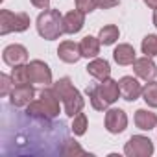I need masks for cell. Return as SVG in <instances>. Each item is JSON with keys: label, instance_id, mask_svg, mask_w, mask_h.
Masks as SVG:
<instances>
[{"label": "cell", "instance_id": "1", "mask_svg": "<svg viewBox=\"0 0 157 157\" xmlns=\"http://www.w3.org/2000/svg\"><path fill=\"white\" fill-rule=\"evenodd\" d=\"M89 100H91V105L93 109L96 111H107L111 104H115L122 94H120V83L117 80H107L96 83V85H91L85 89Z\"/></svg>", "mask_w": 157, "mask_h": 157}, {"label": "cell", "instance_id": "2", "mask_svg": "<svg viewBox=\"0 0 157 157\" xmlns=\"http://www.w3.org/2000/svg\"><path fill=\"white\" fill-rule=\"evenodd\" d=\"M56 94L59 96L61 104H63V109H65V115L67 117H76L78 113H82L83 107H85V100L82 96V93L78 91L72 83L70 78H59L56 83H52Z\"/></svg>", "mask_w": 157, "mask_h": 157}, {"label": "cell", "instance_id": "3", "mask_svg": "<svg viewBox=\"0 0 157 157\" xmlns=\"http://www.w3.org/2000/svg\"><path fill=\"white\" fill-rule=\"evenodd\" d=\"M35 26H37V33L46 41H56L65 33L63 15L57 10H44L43 13H39Z\"/></svg>", "mask_w": 157, "mask_h": 157}, {"label": "cell", "instance_id": "4", "mask_svg": "<svg viewBox=\"0 0 157 157\" xmlns=\"http://www.w3.org/2000/svg\"><path fill=\"white\" fill-rule=\"evenodd\" d=\"M32 21L30 15L26 13H13L10 10L0 11V35H8V33H21L30 28Z\"/></svg>", "mask_w": 157, "mask_h": 157}, {"label": "cell", "instance_id": "5", "mask_svg": "<svg viewBox=\"0 0 157 157\" xmlns=\"http://www.w3.org/2000/svg\"><path fill=\"white\" fill-rule=\"evenodd\" d=\"M124 153L128 157H150L153 153V142L150 137L133 135L124 144Z\"/></svg>", "mask_w": 157, "mask_h": 157}, {"label": "cell", "instance_id": "6", "mask_svg": "<svg viewBox=\"0 0 157 157\" xmlns=\"http://www.w3.org/2000/svg\"><path fill=\"white\" fill-rule=\"evenodd\" d=\"M28 74H30V82L32 83L43 85V87L52 85V70L41 59H33V61L28 63Z\"/></svg>", "mask_w": 157, "mask_h": 157}, {"label": "cell", "instance_id": "7", "mask_svg": "<svg viewBox=\"0 0 157 157\" xmlns=\"http://www.w3.org/2000/svg\"><path fill=\"white\" fill-rule=\"evenodd\" d=\"M128 128V115L120 107H111L105 111V129L113 135L126 131Z\"/></svg>", "mask_w": 157, "mask_h": 157}, {"label": "cell", "instance_id": "8", "mask_svg": "<svg viewBox=\"0 0 157 157\" xmlns=\"http://www.w3.org/2000/svg\"><path fill=\"white\" fill-rule=\"evenodd\" d=\"M33 96H35V89L32 83L15 85L13 91L10 93V102L13 107H26L33 102Z\"/></svg>", "mask_w": 157, "mask_h": 157}, {"label": "cell", "instance_id": "9", "mask_svg": "<svg viewBox=\"0 0 157 157\" xmlns=\"http://www.w3.org/2000/svg\"><path fill=\"white\" fill-rule=\"evenodd\" d=\"M118 83H120V94L126 102H135L139 96H142V85L139 83L137 78L124 76L118 80Z\"/></svg>", "mask_w": 157, "mask_h": 157}, {"label": "cell", "instance_id": "10", "mask_svg": "<svg viewBox=\"0 0 157 157\" xmlns=\"http://www.w3.org/2000/svg\"><path fill=\"white\" fill-rule=\"evenodd\" d=\"M133 72H135L137 78H140V80L151 82V80H155V76H157V65L153 63L151 57L144 56V57L135 59V63H133Z\"/></svg>", "mask_w": 157, "mask_h": 157}, {"label": "cell", "instance_id": "11", "mask_svg": "<svg viewBox=\"0 0 157 157\" xmlns=\"http://www.w3.org/2000/svg\"><path fill=\"white\" fill-rule=\"evenodd\" d=\"M2 59H4V63L6 65H10V67H17V65H24L26 61H28V50H26V46H22V44H8L6 48H4V52H2Z\"/></svg>", "mask_w": 157, "mask_h": 157}, {"label": "cell", "instance_id": "12", "mask_svg": "<svg viewBox=\"0 0 157 157\" xmlns=\"http://www.w3.org/2000/svg\"><path fill=\"white\" fill-rule=\"evenodd\" d=\"M85 26V13L80 10H72L67 15H63V30L68 35H74L78 32H82V28Z\"/></svg>", "mask_w": 157, "mask_h": 157}, {"label": "cell", "instance_id": "13", "mask_svg": "<svg viewBox=\"0 0 157 157\" xmlns=\"http://www.w3.org/2000/svg\"><path fill=\"white\" fill-rule=\"evenodd\" d=\"M57 56H59V59L63 63H78V61L82 59L80 43H74V41H63V43H59Z\"/></svg>", "mask_w": 157, "mask_h": 157}, {"label": "cell", "instance_id": "14", "mask_svg": "<svg viewBox=\"0 0 157 157\" xmlns=\"http://www.w3.org/2000/svg\"><path fill=\"white\" fill-rule=\"evenodd\" d=\"M87 74L93 76L94 80H98V82H104V80H107V78H111V65H109L107 59L94 57L87 65Z\"/></svg>", "mask_w": 157, "mask_h": 157}, {"label": "cell", "instance_id": "15", "mask_svg": "<svg viewBox=\"0 0 157 157\" xmlns=\"http://www.w3.org/2000/svg\"><path fill=\"white\" fill-rule=\"evenodd\" d=\"M39 98H41V102L44 104V107L48 109V113H50V117L52 118H56L59 113H61V107H59V96L56 94V91H54V87H43L41 91H39Z\"/></svg>", "mask_w": 157, "mask_h": 157}, {"label": "cell", "instance_id": "16", "mask_svg": "<svg viewBox=\"0 0 157 157\" xmlns=\"http://www.w3.org/2000/svg\"><path fill=\"white\" fill-rule=\"evenodd\" d=\"M113 59H115V63L120 65V67L133 65L135 59H137L135 48H133L131 44H128V43H122V44H118V46L115 48V52H113Z\"/></svg>", "mask_w": 157, "mask_h": 157}, {"label": "cell", "instance_id": "17", "mask_svg": "<svg viewBox=\"0 0 157 157\" xmlns=\"http://www.w3.org/2000/svg\"><path fill=\"white\" fill-rule=\"evenodd\" d=\"M100 39L98 37H93V35H85L82 41H80V52H82V57H87V59H94L98 57L100 54Z\"/></svg>", "mask_w": 157, "mask_h": 157}, {"label": "cell", "instance_id": "18", "mask_svg": "<svg viewBox=\"0 0 157 157\" xmlns=\"http://www.w3.org/2000/svg\"><path fill=\"white\" fill-rule=\"evenodd\" d=\"M133 120H135V126L142 131H150L157 126V115L148 109H137Z\"/></svg>", "mask_w": 157, "mask_h": 157}, {"label": "cell", "instance_id": "19", "mask_svg": "<svg viewBox=\"0 0 157 157\" xmlns=\"http://www.w3.org/2000/svg\"><path fill=\"white\" fill-rule=\"evenodd\" d=\"M118 37H120V32H118V26H115V24H107V26L100 28V32H98V39L104 46L115 44L118 41Z\"/></svg>", "mask_w": 157, "mask_h": 157}, {"label": "cell", "instance_id": "20", "mask_svg": "<svg viewBox=\"0 0 157 157\" xmlns=\"http://www.w3.org/2000/svg\"><path fill=\"white\" fill-rule=\"evenodd\" d=\"M142 100H144L150 107L157 109V82H155V80L148 82V83L142 87Z\"/></svg>", "mask_w": 157, "mask_h": 157}, {"label": "cell", "instance_id": "21", "mask_svg": "<svg viewBox=\"0 0 157 157\" xmlns=\"http://www.w3.org/2000/svg\"><path fill=\"white\" fill-rule=\"evenodd\" d=\"M11 80H13L15 85L32 83V82H30V74H28V65H17V67H11Z\"/></svg>", "mask_w": 157, "mask_h": 157}, {"label": "cell", "instance_id": "22", "mask_svg": "<svg viewBox=\"0 0 157 157\" xmlns=\"http://www.w3.org/2000/svg\"><path fill=\"white\" fill-rule=\"evenodd\" d=\"M140 50L144 56L155 57L157 56V33H148L140 43Z\"/></svg>", "mask_w": 157, "mask_h": 157}, {"label": "cell", "instance_id": "23", "mask_svg": "<svg viewBox=\"0 0 157 157\" xmlns=\"http://www.w3.org/2000/svg\"><path fill=\"white\" fill-rule=\"evenodd\" d=\"M70 129H72V133H74L76 137L85 135V131H87V115H85V113H78L76 117H72V126H70Z\"/></svg>", "mask_w": 157, "mask_h": 157}, {"label": "cell", "instance_id": "24", "mask_svg": "<svg viewBox=\"0 0 157 157\" xmlns=\"http://www.w3.org/2000/svg\"><path fill=\"white\" fill-rule=\"evenodd\" d=\"M61 153H63V155H83L85 150H83L80 144H78L76 140H72V139H65V140H63Z\"/></svg>", "mask_w": 157, "mask_h": 157}, {"label": "cell", "instance_id": "25", "mask_svg": "<svg viewBox=\"0 0 157 157\" xmlns=\"http://www.w3.org/2000/svg\"><path fill=\"white\" fill-rule=\"evenodd\" d=\"M15 83L11 80V74H0V96H10Z\"/></svg>", "mask_w": 157, "mask_h": 157}, {"label": "cell", "instance_id": "26", "mask_svg": "<svg viewBox=\"0 0 157 157\" xmlns=\"http://www.w3.org/2000/svg\"><path fill=\"white\" fill-rule=\"evenodd\" d=\"M76 8L87 15V13L100 8V0H76Z\"/></svg>", "mask_w": 157, "mask_h": 157}, {"label": "cell", "instance_id": "27", "mask_svg": "<svg viewBox=\"0 0 157 157\" xmlns=\"http://www.w3.org/2000/svg\"><path fill=\"white\" fill-rule=\"evenodd\" d=\"M118 4H120V0H100L102 10H111V8H117Z\"/></svg>", "mask_w": 157, "mask_h": 157}, {"label": "cell", "instance_id": "28", "mask_svg": "<svg viewBox=\"0 0 157 157\" xmlns=\"http://www.w3.org/2000/svg\"><path fill=\"white\" fill-rule=\"evenodd\" d=\"M30 2L37 10H50V0H30Z\"/></svg>", "mask_w": 157, "mask_h": 157}, {"label": "cell", "instance_id": "29", "mask_svg": "<svg viewBox=\"0 0 157 157\" xmlns=\"http://www.w3.org/2000/svg\"><path fill=\"white\" fill-rule=\"evenodd\" d=\"M144 4H146L150 10H157V0H144Z\"/></svg>", "mask_w": 157, "mask_h": 157}, {"label": "cell", "instance_id": "30", "mask_svg": "<svg viewBox=\"0 0 157 157\" xmlns=\"http://www.w3.org/2000/svg\"><path fill=\"white\" fill-rule=\"evenodd\" d=\"M153 26L157 28V10H155V13H153Z\"/></svg>", "mask_w": 157, "mask_h": 157}]
</instances>
